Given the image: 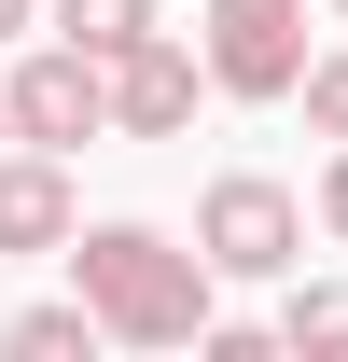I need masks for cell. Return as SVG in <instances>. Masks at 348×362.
Wrapping results in <instances>:
<instances>
[{"label": "cell", "instance_id": "1", "mask_svg": "<svg viewBox=\"0 0 348 362\" xmlns=\"http://www.w3.org/2000/svg\"><path fill=\"white\" fill-rule=\"evenodd\" d=\"M209 251H181L153 223H84L70 237V293L112 320V349H209Z\"/></svg>", "mask_w": 348, "mask_h": 362}, {"label": "cell", "instance_id": "2", "mask_svg": "<svg viewBox=\"0 0 348 362\" xmlns=\"http://www.w3.org/2000/svg\"><path fill=\"white\" fill-rule=\"evenodd\" d=\"M195 251H209L223 279H293V265H306V209H293V181L223 168L209 195H195Z\"/></svg>", "mask_w": 348, "mask_h": 362}, {"label": "cell", "instance_id": "3", "mask_svg": "<svg viewBox=\"0 0 348 362\" xmlns=\"http://www.w3.org/2000/svg\"><path fill=\"white\" fill-rule=\"evenodd\" d=\"M14 139H42V153H84V139H112V70H98L84 42H42L14 56Z\"/></svg>", "mask_w": 348, "mask_h": 362}, {"label": "cell", "instance_id": "4", "mask_svg": "<svg viewBox=\"0 0 348 362\" xmlns=\"http://www.w3.org/2000/svg\"><path fill=\"white\" fill-rule=\"evenodd\" d=\"M209 84L223 98H306V0H209Z\"/></svg>", "mask_w": 348, "mask_h": 362}, {"label": "cell", "instance_id": "5", "mask_svg": "<svg viewBox=\"0 0 348 362\" xmlns=\"http://www.w3.org/2000/svg\"><path fill=\"white\" fill-rule=\"evenodd\" d=\"M195 98H223L209 84V42H168V28H153L139 56H112V139H181Z\"/></svg>", "mask_w": 348, "mask_h": 362}, {"label": "cell", "instance_id": "6", "mask_svg": "<svg viewBox=\"0 0 348 362\" xmlns=\"http://www.w3.org/2000/svg\"><path fill=\"white\" fill-rule=\"evenodd\" d=\"M70 237H84V209H70V153L14 139V153H0V251H70Z\"/></svg>", "mask_w": 348, "mask_h": 362}, {"label": "cell", "instance_id": "7", "mask_svg": "<svg viewBox=\"0 0 348 362\" xmlns=\"http://www.w3.org/2000/svg\"><path fill=\"white\" fill-rule=\"evenodd\" d=\"M0 349H14V362H84V349H112V320L70 293V307H14V320H0Z\"/></svg>", "mask_w": 348, "mask_h": 362}, {"label": "cell", "instance_id": "8", "mask_svg": "<svg viewBox=\"0 0 348 362\" xmlns=\"http://www.w3.org/2000/svg\"><path fill=\"white\" fill-rule=\"evenodd\" d=\"M279 349L293 362H348V279H293L279 293Z\"/></svg>", "mask_w": 348, "mask_h": 362}, {"label": "cell", "instance_id": "9", "mask_svg": "<svg viewBox=\"0 0 348 362\" xmlns=\"http://www.w3.org/2000/svg\"><path fill=\"white\" fill-rule=\"evenodd\" d=\"M56 42H84L98 70H112V56L153 42V0H56Z\"/></svg>", "mask_w": 348, "mask_h": 362}, {"label": "cell", "instance_id": "10", "mask_svg": "<svg viewBox=\"0 0 348 362\" xmlns=\"http://www.w3.org/2000/svg\"><path fill=\"white\" fill-rule=\"evenodd\" d=\"M306 126L348 139V42H335V56H306Z\"/></svg>", "mask_w": 348, "mask_h": 362}, {"label": "cell", "instance_id": "11", "mask_svg": "<svg viewBox=\"0 0 348 362\" xmlns=\"http://www.w3.org/2000/svg\"><path fill=\"white\" fill-rule=\"evenodd\" d=\"M320 237L348 251V139H335V168H320Z\"/></svg>", "mask_w": 348, "mask_h": 362}, {"label": "cell", "instance_id": "12", "mask_svg": "<svg viewBox=\"0 0 348 362\" xmlns=\"http://www.w3.org/2000/svg\"><path fill=\"white\" fill-rule=\"evenodd\" d=\"M28 14H42V0H0V42H28Z\"/></svg>", "mask_w": 348, "mask_h": 362}, {"label": "cell", "instance_id": "13", "mask_svg": "<svg viewBox=\"0 0 348 362\" xmlns=\"http://www.w3.org/2000/svg\"><path fill=\"white\" fill-rule=\"evenodd\" d=\"M0 153H14V98H0Z\"/></svg>", "mask_w": 348, "mask_h": 362}, {"label": "cell", "instance_id": "14", "mask_svg": "<svg viewBox=\"0 0 348 362\" xmlns=\"http://www.w3.org/2000/svg\"><path fill=\"white\" fill-rule=\"evenodd\" d=\"M335 28H348V0H335Z\"/></svg>", "mask_w": 348, "mask_h": 362}]
</instances>
